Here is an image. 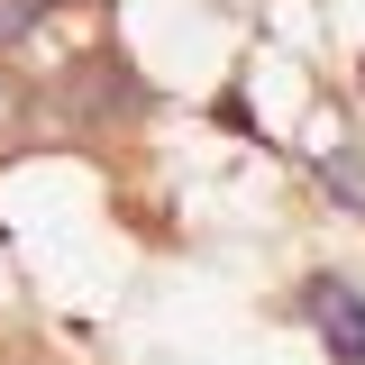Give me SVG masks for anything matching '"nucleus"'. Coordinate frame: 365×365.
<instances>
[{
    "instance_id": "f257e3e1",
    "label": "nucleus",
    "mask_w": 365,
    "mask_h": 365,
    "mask_svg": "<svg viewBox=\"0 0 365 365\" xmlns=\"http://www.w3.org/2000/svg\"><path fill=\"white\" fill-rule=\"evenodd\" d=\"M46 110H64L83 137H110V128H137V119L155 110V91H146V73L128 64V46L101 37L91 55H73V64H64V83L46 91Z\"/></svg>"
},
{
    "instance_id": "f03ea898",
    "label": "nucleus",
    "mask_w": 365,
    "mask_h": 365,
    "mask_svg": "<svg viewBox=\"0 0 365 365\" xmlns=\"http://www.w3.org/2000/svg\"><path fill=\"white\" fill-rule=\"evenodd\" d=\"M292 311L319 329L329 365H365V292L347 274H302V283H292Z\"/></svg>"
},
{
    "instance_id": "7ed1b4c3",
    "label": "nucleus",
    "mask_w": 365,
    "mask_h": 365,
    "mask_svg": "<svg viewBox=\"0 0 365 365\" xmlns=\"http://www.w3.org/2000/svg\"><path fill=\"white\" fill-rule=\"evenodd\" d=\"M46 128H55L46 91L28 83V73H9V64H0V155H19V146H46Z\"/></svg>"
},
{
    "instance_id": "20e7f679",
    "label": "nucleus",
    "mask_w": 365,
    "mask_h": 365,
    "mask_svg": "<svg viewBox=\"0 0 365 365\" xmlns=\"http://www.w3.org/2000/svg\"><path fill=\"white\" fill-rule=\"evenodd\" d=\"M46 19H55V0H0V55H9L19 37H37Z\"/></svg>"
},
{
    "instance_id": "39448f33",
    "label": "nucleus",
    "mask_w": 365,
    "mask_h": 365,
    "mask_svg": "<svg viewBox=\"0 0 365 365\" xmlns=\"http://www.w3.org/2000/svg\"><path fill=\"white\" fill-rule=\"evenodd\" d=\"M0 365H64V356H46V347H0Z\"/></svg>"
}]
</instances>
